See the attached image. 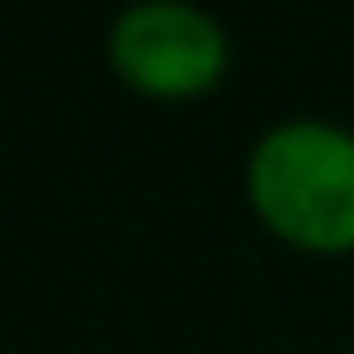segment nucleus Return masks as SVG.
<instances>
[{"label":"nucleus","mask_w":354,"mask_h":354,"mask_svg":"<svg viewBox=\"0 0 354 354\" xmlns=\"http://www.w3.org/2000/svg\"><path fill=\"white\" fill-rule=\"evenodd\" d=\"M249 210L293 249L348 254L354 249V133L321 116L277 122L254 138L243 166Z\"/></svg>","instance_id":"nucleus-1"},{"label":"nucleus","mask_w":354,"mask_h":354,"mask_svg":"<svg viewBox=\"0 0 354 354\" xmlns=\"http://www.w3.org/2000/svg\"><path fill=\"white\" fill-rule=\"evenodd\" d=\"M111 72L144 100H205L232 66L221 17L194 0H133L111 22Z\"/></svg>","instance_id":"nucleus-2"}]
</instances>
